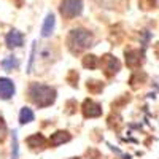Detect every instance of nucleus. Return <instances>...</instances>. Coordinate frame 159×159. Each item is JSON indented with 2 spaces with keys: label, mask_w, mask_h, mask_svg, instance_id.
I'll use <instances>...</instances> for the list:
<instances>
[{
  "label": "nucleus",
  "mask_w": 159,
  "mask_h": 159,
  "mask_svg": "<svg viewBox=\"0 0 159 159\" xmlns=\"http://www.w3.org/2000/svg\"><path fill=\"white\" fill-rule=\"evenodd\" d=\"M83 2L81 0H62L61 2V13L65 18H75L81 15Z\"/></svg>",
  "instance_id": "7ed1b4c3"
},
{
  "label": "nucleus",
  "mask_w": 159,
  "mask_h": 159,
  "mask_svg": "<svg viewBox=\"0 0 159 159\" xmlns=\"http://www.w3.org/2000/svg\"><path fill=\"white\" fill-rule=\"evenodd\" d=\"M7 45L8 48H19L22 46V42H24V35L18 30H11L7 34Z\"/></svg>",
  "instance_id": "39448f33"
},
{
  "label": "nucleus",
  "mask_w": 159,
  "mask_h": 159,
  "mask_svg": "<svg viewBox=\"0 0 159 159\" xmlns=\"http://www.w3.org/2000/svg\"><path fill=\"white\" fill-rule=\"evenodd\" d=\"M2 67H3L7 72H11L13 69H18V67H19V61H18L15 56H10V57H7V59L2 61Z\"/></svg>",
  "instance_id": "6e6552de"
},
{
  "label": "nucleus",
  "mask_w": 159,
  "mask_h": 159,
  "mask_svg": "<svg viewBox=\"0 0 159 159\" xmlns=\"http://www.w3.org/2000/svg\"><path fill=\"white\" fill-rule=\"evenodd\" d=\"M54 96H56V91L51 86L40 84V83H35V84L30 86V99L38 105V107H46V105L52 103Z\"/></svg>",
  "instance_id": "f257e3e1"
},
{
  "label": "nucleus",
  "mask_w": 159,
  "mask_h": 159,
  "mask_svg": "<svg viewBox=\"0 0 159 159\" xmlns=\"http://www.w3.org/2000/svg\"><path fill=\"white\" fill-rule=\"evenodd\" d=\"M34 121V111L27 107H24L19 113V123L21 124H27V123H32Z\"/></svg>",
  "instance_id": "0eeeda50"
},
{
  "label": "nucleus",
  "mask_w": 159,
  "mask_h": 159,
  "mask_svg": "<svg viewBox=\"0 0 159 159\" xmlns=\"http://www.w3.org/2000/svg\"><path fill=\"white\" fill-rule=\"evenodd\" d=\"M69 43L76 49H84V48L91 46L92 35L88 30H83V29H73L70 32V37H69Z\"/></svg>",
  "instance_id": "f03ea898"
},
{
  "label": "nucleus",
  "mask_w": 159,
  "mask_h": 159,
  "mask_svg": "<svg viewBox=\"0 0 159 159\" xmlns=\"http://www.w3.org/2000/svg\"><path fill=\"white\" fill-rule=\"evenodd\" d=\"M35 54H37V43H34V46H32V51H30V59H29V67H27V72H32V67H34V61H35Z\"/></svg>",
  "instance_id": "1a4fd4ad"
},
{
  "label": "nucleus",
  "mask_w": 159,
  "mask_h": 159,
  "mask_svg": "<svg viewBox=\"0 0 159 159\" xmlns=\"http://www.w3.org/2000/svg\"><path fill=\"white\" fill-rule=\"evenodd\" d=\"M54 25H56L54 15H52V13H49V15H46L45 22H43V25H42V37H49V35L52 34V30H54Z\"/></svg>",
  "instance_id": "423d86ee"
},
{
  "label": "nucleus",
  "mask_w": 159,
  "mask_h": 159,
  "mask_svg": "<svg viewBox=\"0 0 159 159\" xmlns=\"http://www.w3.org/2000/svg\"><path fill=\"white\" fill-rule=\"evenodd\" d=\"M15 94V83L8 78H0V99L8 100Z\"/></svg>",
  "instance_id": "20e7f679"
}]
</instances>
